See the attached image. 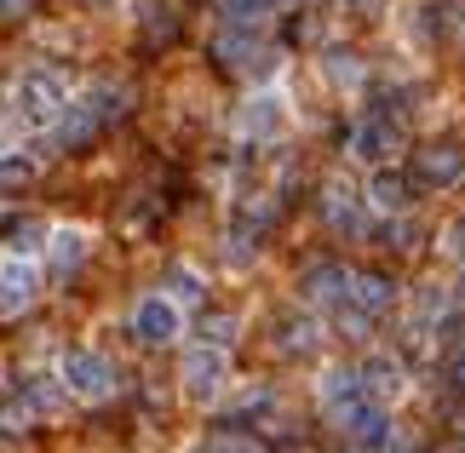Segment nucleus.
Segmentation results:
<instances>
[{
  "label": "nucleus",
  "instance_id": "f257e3e1",
  "mask_svg": "<svg viewBox=\"0 0 465 453\" xmlns=\"http://www.w3.org/2000/svg\"><path fill=\"white\" fill-rule=\"evenodd\" d=\"M12 103H17V115H24V126H52V121H64V110H69L58 75H24L17 93H12Z\"/></svg>",
  "mask_w": 465,
  "mask_h": 453
},
{
  "label": "nucleus",
  "instance_id": "f03ea898",
  "mask_svg": "<svg viewBox=\"0 0 465 453\" xmlns=\"http://www.w3.org/2000/svg\"><path fill=\"white\" fill-rule=\"evenodd\" d=\"M64 385L75 390V396H86V402H104V396H115V385H121V373H115V361H110V356L75 350V356L64 361Z\"/></svg>",
  "mask_w": 465,
  "mask_h": 453
},
{
  "label": "nucleus",
  "instance_id": "7ed1b4c3",
  "mask_svg": "<svg viewBox=\"0 0 465 453\" xmlns=\"http://www.w3.org/2000/svg\"><path fill=\"white\" fill-rule=\"evenodd\" d=\"M299 293H305L311 304H351L356 276L345 264H333V259H316V264L299 270Z\"/></svg>",
  "mask_w": 465,
  "mask_h": 453
},
{
  "label": "nucleus",
  "instance_id": "20e7f679",
  "mask_svg": "<svg viewBox=\"0 0 465 453\" xmlns=\"http://www.w3.org/2000/svg\"><path fill=\"white\" fill-rule=\"evenodd\" d=\"M460 178H465V150L460 143H425V150H414V184L442 190V184H460Z\"/></svg>",
  "mask_w": 465,
  "mask_h": 453
},
{
  "label": "nucleus",
  "instance_id": "39448f33",
  "mask_svg": "<svg viewBox=\"0 0 465 453\" xmlns=\"http://www.w3.org/2000/svg\"><path fill=\"white\" fill-rule=\"evenodd\" d=\"M219 379H224V344H195V350L184 356V390L195 396V402H207L213 390H219Z\"/></svg>",
  "mask_w": 465,
  "mask_h": 453
},
{
  "label": "nucleus",
  "instance_id": "423d86ee",
  "mask_svg": "<svg viewBox=\"0 0 465 453\" xmlns=\"http://www.w3.org/2000/svg\"><path fill=\"white\" fill-rule=\"evenodd\" d=\"M173 333H178V310L167 299H144L133 310V339L138 344H173Z\"/></svg>",
  "mask_w": 465,
  "mask_h": 453
},
{
  "label": "nucleus",
  "instance_id": "0eeeda50",
  "mask_svg": "<svg viewBox=\"0 0 465 453\" xmlns=\"http://www.w3.org/2000/svg\"><path fill=\"white\" fill-rule=\"evenodd\" d=\"M98 126H104L98 103H69L64 121H58V150H86L98 138Z\"/></svg>",
  "mask_w": 465,
  "mask_h": 453
},
{
  "label": "nucleus",
  "instance_id": "6e6552de",
  "mask_svg": "<svg viewBox=\"0 0 465 453\" xmlns=\"http://www.w3.org/2000/svg\"><path fill=\"white\" fill-rule=\"evenodd\" d=\"M351 143H356V155H362V161H385L391 150H397V126H391L385 115H373V121H362L351 133Z\"/></svg>",
  "mask_w": 465,
  "mask_h": 453
},
{
  "label": "nucleus",
  "instance_id": "1a4fd4ad",
  "mask_svg": "<svg viewBox=\"0 0 465 453\" xmlns=\"http://www.w3.org/2000/svg\"><path fill=\"white\" fill-rule=\"evenodd\" d=\"M391 299H397V281L391 276H380V270H362V276H356V293H351L356 310L380 316V310H391Z\"/></svg>",
  "mask_w": 465,
  "mask_h": 453
},
{
  "label": "nucleus",
  "instance_id": "9d476101",
  "mask_svg": "<svg viewBox=\"0 0 465 453\" xmlns=\"http://www.w3.org/2000/svg\"><path fill=\"white\" fill-rule=\"evenodd\" d=\"M397 385H402V368H397L391 356H380V361H368V368H362L368 402H385V396H397Z\"/></svg>",
  "mask_w": 465,
  "mask_h": 453
},
{
  "label": "nucleus",
  "instance_id": "9b49d317",
  "mask_svg": "<svg viewBox=\"0 0 465 453\" xmlns=\"http://www.w3.org/2000/svg\"><path fill=\"white\" fill-rule=\"evenodd\" d=\"M368 202L380 207V212H402V207H408V178L380 167V172H373V190H368Z\"/></svg>",
  "mask_w": 465,
  "mask_h": 453
},
{
  "label": "nucleus",
  "instance_id": "f8f14e48",
  "mask_svg": "<svg viewBox=\"0 0 465 453\" xmlns=\"http://www.w3.org/2000/svg\"><path fill=\"white\" fill-rule=\"evenodd\" d=\"M356 396H368L362 390V368H333L328 385H322V402L328 408H345V402H356Z\"/></svg>",
  "mask_w": 465,
  "mask_h": 453
},
{
  "label": "nucleus",
  "instance_id": "ddd939ff",
  "mask_svg": "<svg viewBox=\"0 0 465 453\" xmlns=\"http://www.w3.org/2000/svg\"><path fill=\"white\" fill-rule=\"evenodd\" d=\"M328 224L333 230H362V207H356V190H328Z\"/></svg>",
  "mask_w": 465,
  "mask_h": 453
},
{
  "label": "nucleus",
  "instance_id": "4468645a",
  "mask_svg": "<svg viewBox=\"0 0 465 453\" xmlns=\"http://www.w3.org/2000/svg\"><path fill=\"white\" fill-rule=\"evenodd\" d=\"M219 6H224V17L236 29H253V24H264V17L276 12V0H219Z\"/></svg>",
  "mask_w": 465,
  "mask_h": 453
},
{
  "label": "nucleus",
  "instance_id": "2eb2a0df",
  "mask_svg": "<svg viewBox=\"0 0 465 453\" xmlns=\"http://www.w3.org/2000/svg\"><path fill=\"white\" fill-rule=\"evenodd\" d=\"M29 299H35V276H29V270L12 259V264H6V316H17Z\"/></svg>",
  "mask_w": 465,
  "mask_h": 453
},
{
  "label": "nucleus",
  "instance_id": "dca6fc26",
  "mask_svg": "<svg viewBox=\"0 0 465 453\" xmlns=\"http://www.w3.org/2000/svg\"><path fill=\"white\" fill-rule=\"evenodd\" d=\"M81 235L75 230H64V235H52V270H58V276H69V270H75L81 264Z\"/></svg>",
  "mask_w": 465,
  "mask_h": 453
},
{
  "label": "nucleus",
  "instance_id": "f3484780",
  "mask_svg": "<svg viewBox=\"0 0 465 453\" xmlns=\"http://www.w3.org/2000/svg\"><path fill=\"white\" fill-rule=\"evenodd\" d=\"M213 453H271V448H259L253 437H236V425H219V437L207 442Z\"/></svg>",
  "mask_w": 465,
  "mask_h": 453
},
{
  "label": "nucleus",
  "instance_id": "a211bd4d",
  "mask_svg": "<svg viewBox=\"0 0 465 453\" xmlns=\"http://www.w3.org/2000/svg\"><path fill=\"white\" fill-rule=\"evenodd\" d=\"M328 75L339 81V86H345V81H362V64H356V52H328Z\"/></svg>",
  "mask_w": 465,
  "mask_h": 453
},
{
  "label": "nucleus",
  "instance_id": "6ab92c4d",
  "mask_svg": "<svg viewBox=\"0 0 465 453\" xmlns=\"http://www.w3.org/2000/svg\"><path fill=\"white\" fill-rule=\"evenodd\" d=\"M202 339L207 344H230L236 339V316H202Z\"/></svg>",
  "mask_w": 465,
  "mask_h": 453
},
{
  "label": "nucleus",
  "instance_id": "aec40b11",
  "mask_svg": "<svg viewBox=\"0 0 465 453\" xmlns=\"http://www.w3.org/2000/svg\"><path fill=\"white\" fill-rule=\"evenodd\" d=\"M6 241H12V252H35V247H41V230H35L29 219H24V224L12 219V224H6Z\"/></svg>",
  "mask_w": 465,
  "mask_h": 453
},
{
  "label": "nucleus",
  "instance_id": "412c9836",
  "mask_svg": "<svg viewBox=\"0 0 465 453\" xmlns=\"http://www.w3.org/2000/svg\"><path fill=\"white\" fill-rule=\"evenodd\" d=\"M29 402L52 413V408H58V402H64V390H58V385H52V379H29Z\"/></svg>",
  "mask_w": 465,
  "mask_h": 453
},
{
  "label": "nucleus",
  "instance_id": "4be33fe9",
  "mask_svg": "<svg viewBox=\"0 0 465 453\" xmlns=\"http://www.w3.org/2000/svg\"><path fill=\"white\" fill-rule=\"evenodd\" d=\"M155 34H161V41H173V34H178V17L167 6H150V41H155Z\"/></svg>",
  "mask_w": 465,
  "mask_h": 453
},
{
  "label": "nucleus",
  "instance_id": "5701e85b",
  "mask_svg": "<svg viewBox=\"0 0 465 453\" xmlns=\"http://www.w3.org/2000/svg\"><path fill=\"white\" fill-rule=\"evenodd\" d=\"M282 350H311V328H305V321H282Z\"/></svg>",
  "mask_w": 465,
  "mask_h": 453
},
{
  "label": "nucleus",
  "instance_id": "b1692460",
  "mask_svg": "<svg viewBox=\"0 0 465 453\" xmlns=\"http://www.w3.org/2000/svg\"><path fill=\"white\" fill-rule=\"evenodd\" d=\"M271 126H276V110H271V103H259V110L242 115V133H271Z\"/></svg>",
  "mask_w": 465,
  "mask_h": 453
},
{
  "label": "nucleus",
  "instance_id": "393cba45",
  "mask_svg": "<svg viewBox=\"0 0 465 453\" xmlns=\"http://www.w3.org/2000/svg\"><path fill=\"white\" fill-rule=\"evenodd\" d=\"M0 172H6V190L29 184V161H24V155H6V167H0Z\"/></svg>",
  "mask_w": 465,
  "mask_h": 453
},
{
  "label": "nucleus",
  "instance_id": "a878e982",
  "mask_svg": "<svg viewBox=\"0 0 465 453\" xmlns=\"http://www.w3.org/2000/svg\"><path fill=\"white\" fill-rule=\"evenodd\" d=\"M449 385H454V390L465 396V344H460V350L449 356Z\"/></svg>",
  "mask_w": 465,
  "mask_h": 453
},
{
  "label": "nucleus",
  "instance_id": "bb28decb",
  "mask_svg": "<svg viewBox=\"0 0 465 453\" xmlns=\"http://www.w3.org/2000/svg\"><path fill=\"white\" fill-rule=\"evenodd\" d=\"M380 247H414V241H408V224H385L380 230Z\"/></svg>",
  "mask_w": 465,
  "mask_h": 453
},
{
  "label": "nucleus",
  "instance_id": "cd10ccee",
  "mask_svg": "<svg viewBox=\"0 0 465 453\" xmlns=\"http://www.w3.org/2000/svg\"><path fill=\"white\" fill-rule=\"evenodd\" d=\"M173 287H178V299H195V293H202V287H195V276H190V270H173Z\"/></svg>",
  "mask_w": 465,
  "mask_h": 453
},
{
  "label": "nucleus",
  "instance_id": "c85d7f7f",
  "mask_svg": "<svg viewBox=\"0 0 465 453\" xmlns=\"http://www.w3.org/2000/svg\"><path fill=\"white\" fill-rule=\"evenodd\" d=\"M442 247H449V252H460V259H465V219H454V224H449V241H442Z\"/></svg>",
  "mask_w": 465,
  "mask_h": 453
},
{
  "label": "nucleus",
  "instance_id": "c756f323",
  "mask_svg": "<svg viewBox=\"0 0 465 453\" xmlns=\"http://www.w3.org/2000/svg\"><path fill=\"white\" fill-rule=\"evenodd\" d=\"M351 6H356V12H362V17H373V12H380V6H385V0H351Z\"/></svg>",
  "mask_w": 465,
  "mask_h": 453
},
{
  "label": "nucleus",
  "instance_id": "7c9ffc66",
  "mask_svg": "<svg viewBox=\"0 0 465 453\" xmlns=\"http://www.w3.org/2000/svg\"><path fill=\"white\" fill-rule=\"evenodd\" d=\"M24 6H29V0H6V17H24Z\"/></svg>",
  "mask_w": 465,
  "mask_h": 453
},
{
  "label": "nucleus",
  "instance_id": "2f4dec72",
  "mask_svg": "<svg viewBox=\"0 0 465 453\" xmlns=\"http://www.w3.org/2000/svg\"><path fill=\"white\" fill-rule=\"evenodd\" d=\"M460 304H465V276H460Z\"/></svg>",
  "mask_w": 465,
  "mask_h": 453
}]
</instances>
